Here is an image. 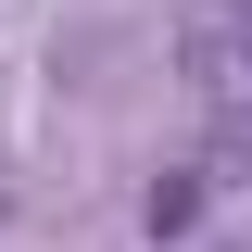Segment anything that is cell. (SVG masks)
Instances as JSON below:
<instances>
[{
    "label": "cell",
    "mask_w": 252,
    "mask_h": 252,
    "mask_svg": "<svg viewBox=\"0 0 252 252\" xmlns=\"http://www.w3.org/2000/svg\"><path fill=\"white\" fill-rule=\"evenodd\" d=\"M202 202H215V177H202V164H177V177H152V202H139V215H152V240H177V227H202Z\"/></svg>",
    "instance_id": "6da1fadb"
}]
</instances>
